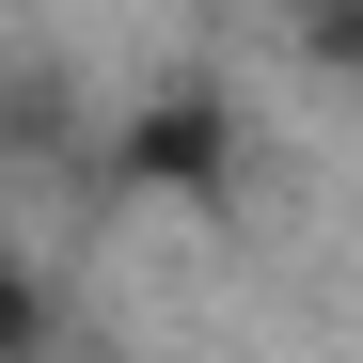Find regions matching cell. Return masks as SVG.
<instances>
[{
	"label": "cell",
	"instance_id": "1",
	"mask_svg": "<svg viewBox=\"0 0 363 363\" xmlns=\"http://www.w3.org/2000/svg\"><path fill=\"white\" fill-rule=\"evenodd\" d=\"M95 174H111L127 206H190V221H221L237 174H253V127H237V95H221L206 64H174V79H143L127 111H95Z\"/></svg>",
	"mask_w": 363,
	"mask_h": 363
},
{
	"label": "cell",
	"instance_id": "2",
	"mask_svg": "<svg viewBox=\"0 0 363 363\" xmlns=\"http://www.w3.org/2000/svg\"><path fill=\"white\" fill-rule=\"evenodd\" d=\"M95 143V111H79V64H48V48H16V64H0V158H79Z\"/></svg>",
	"mask_w": 363,
	"mask_h": 363
},
{
	"label": "cell",
	"instance_id": "3",
	"mask_svg": "<svg viewBox=\"0 0 363 363\" xmlns=\"http://www.w3.org/2000/svg\"><path fill=\"white\" fill-rule=\"evenodd\" d=\"M48 332H64V300H48V269L16 253V237H0V363H32Z\"/></svg>",
	"mask_w": 363,
	"mask_h": 363
},
{
	"label": "cell",
	"instance_id": "4",
	"mask_svg": "<svg viewBox=\"0 0 363 363\" xmlns=\"http://www.w3.org/2000/svg\"><path fill=\"white\" fill-rule=\"evenodd\" d=\"M300 64H316V79H363V0H300Z\"/></svg>",
	"mask_w": 363,
	"mask_h": 363
}]
</instances>
